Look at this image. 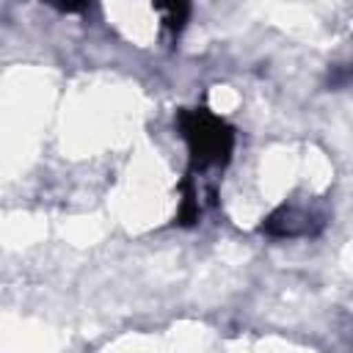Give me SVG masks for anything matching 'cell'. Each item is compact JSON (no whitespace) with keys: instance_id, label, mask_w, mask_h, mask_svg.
<instances>
[{"instance_id":"obj_2","label":"cell","mask_w":353,"mask_h":353,"mask_svg":"<svg viewBox=\"0 0 353 353\" xmlns=\"http://www.w3.org/2000/svg\"><path fill=\"white\" fill-rule=\"evenodd\" d=\"M171 33H179L190 19V0H149Z\"/></svg>"},{"instance_id":"obj_1","label":"cell","mask_w":353,"mask_h":353,"mask_svg":"<svg viewBox=\"0 0 353 353\" xmlns=\"http://www.w3.org/2000/svg\"><path fill=\"white\" fill-rule=\"evenodd\" d=\"M176 127L190 154L188 174H204L229 163L234 152V130L221 116L207 108H185L176 113Z\"/></svg>"},{"instance_id":"obj_3","label":"cell","mask_w":353,"mask_h":353,"mask_svg":"<svg viewBox=\"0 0 353 353\" xmlns=\"http://www.w3.org/2000/svg\"><path fill=\"white\" fill-rule=\"evenodd\" d=\"M44 3L55 6V8H58V11H63V14H80L91 0H44Z\"/></svg>"}]
</instances>
